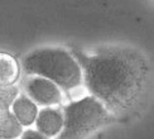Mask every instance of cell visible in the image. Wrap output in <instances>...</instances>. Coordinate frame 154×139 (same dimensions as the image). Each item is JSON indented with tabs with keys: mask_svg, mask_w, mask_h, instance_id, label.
Wrapping results in <instances>:
<instances>
[{
	"mask_svg": "<svg viewBox=\"0 0 154 139\" xmlns=\"http://www.w3.org/2000/svg\"><path fill=\"white\" fill-rule=\"evenodd\" d=\"M82 70L83 85L115 116L134 113L149 87L150 66L140 51L129 46H105L95 49L73 47Z\"/></svg>",
	"mask_w": 154,
	"mask_h": 139,
	"instance_id": "obj_1",
	"label": "cell"
},
{
	"mask_svg": "<svg viewBox=\"0 0 154 139\" xmlns=\"http://www.w3.org/2000/svg\"><path fill=\"white\" fill-rule=\"evenodd\" d=\"M25 75L39 76L54 82L62 91H72L82 84V70L71 51L62 47H43L24 56Z\"/></svg>",
	"mask_w": 154,
	"mask_h": 139,
	"instance_id": "obj_2",
	"label": "cell"
},
{
	"mask_svg": "<svg viewBox=\"0 0 154 139\" xmlns=\"http://www.w3.org/2000/svg\"><path fill=\"white\" fill-rule=\"evenodd\" d=\"M62 110L63 128L56 139H86L96 130L107 125L114 118L91 95L71 101Z\"/></svg>",
	"mask_w": 154,
	"mask_h": 139,
	"instance_id": "obj_3",
	"label": "cell"
},
{
	"mask_svg": "<svg viewBox=\"0 0 154 139\" xmlns=\"http://www.w3.org/2000/svg\"><path fill=\"white\" fill-rule=\"evenodd\" d=\"M24 94L37 106H60L63 101V92L54 82L39 76H29L24 81Z\"/></svg>",
	"mask_w": 154,
	"mask_h": 139,
	"instance_id": "obj_4",
	"label": "cell"
},
{
	"mask_svg": "<svg viewBox=\"0 0 154 139\" xmlns=\"http://www.w3.org/2000/svg\"><path fill=\"white\" fill-rule=\"evenodd\" d=\"M35 130L47 138H56L63 128V110L60 106L42 107L35 118Z\"/></svg>",
	"mask_w": 154,
	"mask_h": 139,
	"instance_id": "obj_5",
	"label": "cell"
},
{
	"mask_svg": "<svg viewBox=\"0 0 154 139\" xmlns=\"http://www.w3.org/2000/svg\"><path fill=\"white\" fill-rule=\"evenodd\" d=\"M10 111L23 128H28L34 124L39 109L24 92H19L14 103L11 104Z\"/></svg>",
	"mask_w": 154,
	"mask_h": 139,
	"instance_id": "obj_6",
	"label": "cell"
},
{
	"mask_svg": "<svg viewBox=\"0 0 154 139\" xmlns=\"http://www.w3.org/2000/svg\"><path fill=\"white\" fill-rule=\"evenodd\" d=\"M20 76V66L11 54L0 52V87L14 86Z\"/></svg>",
	"mask_w": 154,
	"mask_h": 139,
	"instance_id": "obj_7",
	"label": "cell"
},
{
	"mask_svg": "<svg viewBox=\"0 0 154 139\" xmlns=\"http://www.w3.org/2000/svg\"><path fill=\"white\" fill-rule=\"evenodd\" d=\"M23 131V126L10 110H0V139L20 138Z\"/></svg>",
	"mask_w": 154,
	"mask_h": 139,
	"instance_id": "obj_8",
	"label": "cell"
},
{
	"mask_svg": "<svg viewBox=\"0 0 154 139\" xmlns=\"http://www.w3.org/2000/svg\"><path fill=\"white\" fill-rule=\"evenodd\" d=\"M19 95V90L15 86L0 87V110H10L11 104Z\"/></svg>",
	"mask_w": 154,
	"mask_h": 139,
	"instance_id": "obj_9",
	"label": "cell"
},
{
	"mask_svg": "<svg viewBox=\"0 0 154 139\" xmlns=\"http://www.w3.org/2000/svg\"><path fill=\"white\" fill-rule=\"evenodd\" d=\"M20 139H49V138L44 137L43 134H41L39 131H37L34 129H27L22 133Z\"/></svg>",
	"mask_w": 154,
	"mask_h": 139,
	"instance_id": "obj_10",
	"label": "cell"
}]
</instances>
